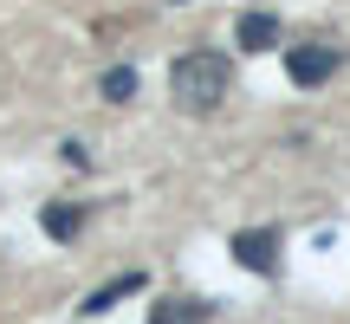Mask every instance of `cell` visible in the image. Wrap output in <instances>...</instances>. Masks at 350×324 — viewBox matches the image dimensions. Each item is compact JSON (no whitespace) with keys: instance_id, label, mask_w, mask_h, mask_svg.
Listing matches in <instances>:
<instances>
[{"instance_id":"cell-1","label":"cell","mask_w":350,"mask_h":324,"mask_svg":"<svg viewBox=\"0 0 350 324\" xmlns=\"http://www.w3.org/2000/svg\"><path fill=\"white\" fill-rule=\"evenodd\" d=\"M227 91H234V65H227V52L201 46V52H182V59L169 65V98H175V111H188V117L221 111Z\"/></svg>"},{"instance_id":"cell-2","label":"cell","mask_w":350,"mask_h":324,"mask_svg":"<svg viewBox=\"0 0 350 324\" xmlns=\"http://www.w3.org/2000/svg\"><path fill=\"white\" fill-rule=\"evenodd\" d=\"M227 253H234L247 273H279V253H286V240H279V227H240V234L227 240Z\"/></svg>"},{"instance_id":"cell-3","label":"cell","mask_w":350,"mask_h":324,"mask_svg":"<svg viewBox=\"0 0 350 324\" xmlns=\"http://www.w3.org/2000/svg\"><path fill=\"white\" fill-rule=\"evenodd\" d=\"M331 72H338V46H318V39L312 46H286V78L299 91H318Z\"/></svg>"},{"instance_id":"cell-4","label":"cell","mask_w":350,"mask_h":324,"mask_svg":"<svg viewBox=\"0 0 350 324\" xmlns=\"http://www.w3.org/2000/svg\"><path fill=\"white\" fill-rule=\"evenodd\" d=\"M234 46H240V52H273V46H279V13L247 7V13L234 20Z\"/></svg>"},{"instance_id":"cell-5","label":"cell","mask_w":350,"mask_h":324,"mask_svg":"<svg viewBox=\"0 0 350 324\" xmlns=\"http://www.w3.org/2000/svg\"><path fill=\"white\" fill-rule=\"evenodd\" d=\"M39 227H46V240H78L85 234V208L78 201H46L39 208Z\"/></svg>"},{"instance_id":"cell-6","label":"cell","mask_w":350,"mask_h":324,"mask_svg":"<svg viewBox=\"0 0 350 324\" xmlns=\"http://www.w3.org/2000/svg\"><path fill=\"white\" fill-rule=\"evenodd\" d=\"M130 292H143V273H124V279H111V286H98V292H91L85 305H78V312H85V318H104L111 305H124Z\"/></svg>"},{"instance_id":"cell-7","label":"cell","mask_w":350,"mask_h":324,"mask_svg":"<svg viewBox=\"0 0 350 324\" xmlns=\"http://www.w3.org/2000/svg\"><path fill=\"white\" fill-rule=\"evenodd\" d=\"M201 318H208V299H163V305H150L143 324H201Z\"/></svg>"},{"instance_id":"cell-8","label":"cell","mask_w":350,"mask_h":324,"mask_svg":"<svg viewBox=\"0 0 350 324\" xmlns=\"http://www.w3.org/2000/svg\"><path fill=\"white\" fill-rule=\"evenodd\" d=\"M104 98L130 104V98H137V72H130V65H111V72H104Z\"/></svg>"},{"instance_id":"cell-9","label":"cell","mask_w":350,"mask_h":324,"mask_svg":"<svg viewBox=\"0 0 350 324\" xmlns=\"http://www.w3.org/2000/svg\"><path fill=\"white\" fill-rule=\"evenodd\" d=\"M65 162H72V169H91V150H85V143H65V150H59Z\"/></svg>"}]
</instances>
